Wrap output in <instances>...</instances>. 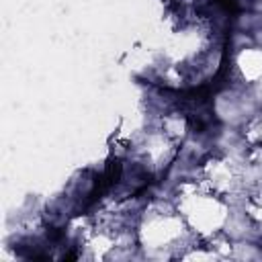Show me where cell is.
I'll return each mask as SVG.
<instances>
[{
    "label": "cell",
    "instance_id": "6da1fadb",
    "mask_svg": "<svg viewBox=\"0 0 262 262\" xmlns=\"http://www.w3.org/2000/svg\"><path fill=\"white\" fill-rule=\"evenodd\" d=\"M237 70L250 84L262 80V47H248L237 55Z\"/></svg>",
    "mask_w": 262,
    "mask_h": 262
}]
</instances>
